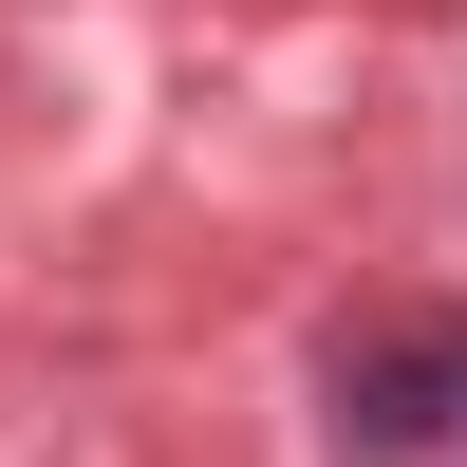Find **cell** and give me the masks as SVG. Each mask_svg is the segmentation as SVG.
I'll return each instance as SVG.
<instances>
[{
	"mask_svg": "<svg viewBox=\"0 0 467 467\" xmlns=\"http://www.w3.org/2000/svg\"><path fill=\"white\" fill-rule=\"evenodd\" d=\"M431 393H449V337H393V356H374V431L411 449V431H431Z\"/></svg>",
	"mask_w": 467,
	"mask_h": 467,
	"instance_id": "1",
	"label": "cell"
}]
</instances>
